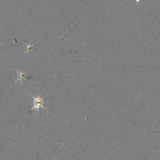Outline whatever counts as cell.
<instances>
[{
    "label": "cell",
    "instance_id": "2",
    "mask_svg": "<svg viewBox=\"0 0 160 160\" xmlns=\"http://www.w3.org/2000/svg\"><path fill=\"white\" fill-rule=\"evenodd\" d=\"M16 73H17V76H18V79L14 81V83H16L17 81H20L21 82V84L22 85V81L23 80H26V74L24 73L23 71H19V70H17L16 71Z\"/></svg>",
    "mask_w": 160,
    "mask_h": 160
},
{
    "label": "cell",
    "instance_id": "1",
    "mask_svg": "<svg viewBox=\"0 0 160 160\" xmlns=\"http://www.w3.org/2000/svg\"><path fill=\"white\" fill-rule=\"evenodd\" d=\"M30 95L32 96V98H33V108L31 109V111L36 110L37 111V113H40V108H42L44 110H45L48 112V111L45 108V106H43V105H44V103H45V102H44L45 98H41L40 95H38L35 97L33 96L32 95Z\"/></svg>",
    "mask_w": 160,
    "mask_h": 160
},
{
    "label": "cell",
    "instance_id": "3",
    "mask_svg": "<svg viewBox=\"0 0 160 160\" xmlns=\"http://www.w3.org/2000/svg\"><path fill=\"white\" fill-rule=\"evenodd\" d=\"M33 45H28L26 46V52L28 53H31L33 51Z\"/></svg>",
    "mask_w": 160,
    "mask_h": 160
}]
</instances>
